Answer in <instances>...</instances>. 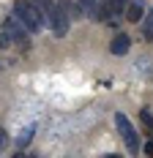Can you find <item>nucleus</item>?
Segmentation results:
<instances>
[{
  "label": "nucleus",
  "instance_id": "nucleus-9",
  "mask_svg": "<svg viewBox=\"0 0 153 158\" xmlns=\"http://www.w3.org/2000/svg\"><path fill=\"white\" fill-rule=\"evenodd\" d=\"M79 6H82V14L96 16V0H79Z\"/></svg>",
  "mask_w": 153,
  "mask_h": 158
},
{
  "label": "nucleus",
  "instance_id": "nucleus-5",
  "mask_svg": "<svg viewBox=\"0 0 153 158\" xmlns=\"http://www.w3.org/2000/svg\"><path fill=\"white\" fill-rule=\"evenodd\" d=\"M6 30H8V35L14 38L16 44H25V47H28V33L22 30V22L16 25L14 19H8V22H6Z\"/></svg>",
  "mask_w": 153,
  "mask_h": 158
},
{
  "label": "nucleus",
  "instance_id": "nucleus-4",
  "mask_svg": "<svg viewBox=\"0 0 153 158\" xmlns=\"http://www.w3.org/2000/svg\"><path fill=\"white\" fill-rule=\"evenodd\" d=\"M109 52H112L115 57H123V55H129V52H131V38H129L126 33H118V35L112 38V44H109Z\"/></svg>",
  "mask_w": 153,
  "mask_h": 158
},
{
  "label": "nucleus",
  "instance_id": "nucleus-7",
  "mask_svg": "<svg viewBox=\"0 0 153 158\" xmlns=\"http://www.w3.org/2000/svg\"><path fill=\"white\" fill-rule=\"evenodd\" d=\"M33 134H36V126H28L25 131H19V136H16V144H19V150L30 144V136H33Z\"/></svg>",
  "mask_w": 153,
  "mask_h": 158
},
{
  "label": "nucleus",
  "instance_id": "nucleus-3",
  "mask_svg": "<svg viewBox=\"0 0 153 158\" xmlns=\"http://www.w3.org/2000/svg\"><path fill=\"white\" fill-rule=\"evenodd\" d=\"M46 19H49V25H52V33H55L58 38H63V35L68 33V16H66V11H63L58 3L52 6V11H49V16H46Z\"/></svg>",
  "mask_w": 153,
  "mask_h": 158
},
{
  "label": "nucleus",
  "instance_id": "nucleus-11",
  "mask_svg": "<svg viewBox=\"0 0 153 158\" xmlns=\"http://www.w3.org/2000/svg\"><path fill=\"white\" fill-rule=\"evenodd\" d=\"M126 3H129V0H109L112 14H123V11H126Z\"/></svg>",
  "mask_w": 153,
  "mask_h": 158
},
{
  "label": "nucleus",
  "instance_id": "nucleus-8",
  "mask_svg": "<svg viewBox=\"0 0 153 158\" xmlns=\"http://www.w3.org/2000/svg\"><path fill=\"white\" fill-rule=\"evenodd\" d=\"M30 3L36 6V8H38V14L44 16V19L49 16V11H52V6H55V0H30Z\"/></svg>",
  "mask_w": 153,
  "mask_h": 158
},
{
  "label": "nucleus",
  "instance_id": "nucleus-14",
  "mask_svg": "<svg viewBox=\"0 0 153 158\" xmlns=\"http://www.w3.org/2000/svg\"><path fill=\"white\" fill-rule=\"evenodd\" d=\"M145 153H148V156H153V142H148V144H145Z\"/></svg>",
  "mask_w": 153,
  "mask_h": 158
},
{
  "label": "nucleus",
  "instance_id": "nucleus-10",
  "mask_svg": "<svg viewBox=\"0 0 153 158\" xmlns=\"http://www.w3.org/2000/svg\"><path fill=\"white\" fill-rule=\"evenodd\" d=\"M145 38H148V41L153 38V8L148 11V16H145Z\"/></svg>",
  "mask_w": 153,
  "mask_h": 158
},
{
  "label": "nucleus",
  "instance_id": "nucleus-12",
  "mask_svg": "<svg viewBox=\"0 0 153 158\" xmlns=\"http://www.w3.org/2000/svg\"><path fill=\"white\" fill-rule=\"evenodd\" d=\"M139 117H142V123L153 131V112H151V109H142V112H139Z\"/></svg>",
  "mask_w": 153,
  "mask_h": 158
},
{
  "label": "nucleus",
  "instance_id": "nucleus-13",
  "mask_svg": "<svg viewBox=\"0 0 153 158\" xmlns=\"http://www.w3.org/2000/svg\"><path fill=\"white\" fill-rule=\"evenodd\" d=\"M6 147H8V134H6V131L0 128V153H3Z\"/></svg>",
  "mask_w": 153,
  "mask_h": 158
},
{
  "label": "nucleus",
  "instance_id": "nucleus-2",
  "mask_svg": "<svg viewBox=\"0 0 153 158\" xmlns=\"http://www.w3.org/2000/svg\"><path fill=\"white\" fill-rule=\"evenodd\" d=\"M115 128H118V134H120L123 144L131 150V153H137L139 150V136H137V128L131 126V120L123 114V112H115Z\"/></svg>",
  "mask_w": 153,
  "mask_h": 158
},
{
  "label": "nucleus",
  "instance_id": "nucleus-1",
  "mask_svg": "<svg viewBox=\"0 0 153 158\" xmlns=\"http://www.w3.org/2000/svg\"><path fill=\"white\" fill-rule=\"evenodd\" d=\"M14 14H16V22H22V27L28 33H41L44 27V16L38 14V8L33 6L30 0H19L14 6Z\"/></svg>",
  "mask_w": 153,
  "mask_h": 158
},
{
  "label": "nucleus",
  "instance_id": "nucleus-6",
  "mask_svg": "<svg viewBox=\"0 0 153 158\" xmlns=\"http://www.w3.org/2000/svg\"><path fill=\"white\" fill-rule=\"evenodd\" d=\"M142 14H145L142 0H131V3H126V16H129V22H139Z\"/></svg>",
  "mask_w": 153,
  "mask_h": 158
}]
</instances>
